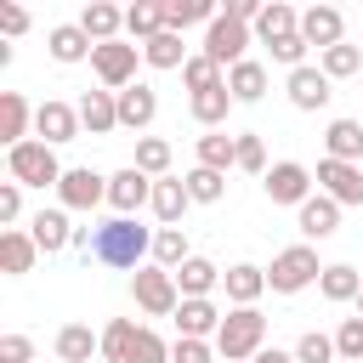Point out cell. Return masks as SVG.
Instances as JSON below:
<instances>
[{"label":"cell","instance_id":"6da1fadb","mask_svg":"<svg viewBox=\"0 0 363 363\" xmlns=\"http://www.w3.org/2000/svg\"><path fill=\"white\" fill-rule=\"evenodd\" d=\"M147 255H153V233H147V227H136V216H113V221L91 227V261L136 272Z\"/></svg>","mask_w":363,"mask_h":363},{"label":"cell","instance_id":"7a4b0ae2","mask_svg":"<svg viewBox=\"0 0 363 363\" xmlns=\"http://www.w3.org/2000/svg\"><path fill=\"white\" fill-rule=\"evenodd\" d=\"M255 352H267V318L255 306H233L216 329V357L221 363H250Z\"/></svg>","mask_w":363,"mask_h":363},{"label":"cell","instance_id":"3957f363","mask_svg":"<svg viewBox=\"0 0 363 363\" xmlns=\"http://www.w3.org/2000/svg\"><path fill=\"white\" fill-rule=\"evenodd\" d=\"M318 278H323V267H318V250H312V244H289V250H278L272 267H267V289H272V295H301V289L318 284Z\"/></svg>","mask_w":363,"mask_h":363},{"label":"cell","instance_id":"277c9868","mask_svg":"<svg viewBox=\"0 0 363 363\" xmlns=\"http://www.w3.org/2000/svg\"><path fill=\"white\" fill-rule=\"evenodd\" d=\"M6 170H11L17 187H57V182H62L57 147H45V142H23V147H11V153H6Z\"/></svg>","mask_w":363,"mask_h":363},{"label":"cell","instance_id":"5b68a950","mask_svg":"<svg viewBox=\"0 0 363 363\" xmlns=\"http://www.w3.org/2000/svg\"><path fill=\"white\" fill-rule=\"evenodd\" d=\"M130 295H136V306L147 318H176V306H182L176 272H164V267H136L130 272Z\"/></svg>","mask_w":363,"mask_h":363},{"label":"cell","instance_id":"8992f818","mask_svg":"<svg viewBox=\"0 0 363 363\" xmlns=\"http://www.w3.org/2000/svg\"><path fill=\"white\" fill-rule=\"evenodd\" d=\"M136 57H142L136 40H108L91 51V74L102 79V91H125V85H136Z\"/></svg>","mask_w":363,"mask_h":363},{"label":"cell","instance_id":"52a82bcc","mask_svg":"<svg viewBox=\"0 0 363 363\" xmlns=\"http://www.w3.org/2000/svg\"><path fill=\"white\" fill-rule=\"evenodd\" d=\"M312 182H318V176H312L301 159H278V164L261 176V193H267L272 204H289V210H301V204L312 199Z\"/></svg>","mask_w":363,"mask_h":363},{"label":"cell","instance_id":"ba28073f","mask_svg":"<svg viewBox=\"0 0 363 363\" xmlns=\"http://www.w3.org/2000/svg\"><path fill=\"white\" fill-rule=\"evenodd\" d=\"M57 204L62 210H96V204H108V176L91 170V164H68L62 182H57Z\"/></svg>","mask_w":363,"mask_h":363},{"label":"cell","instance_id":"9c48e42d","mask_svg":"<svg viewBox=\"0 0 363 363\" xmlns=\"http://www.w3.org/2000/svg\"><path fill=\"white\" fill-rule=\"evenodd\" d=\"M244 45H250V23H238V17H227V11L204 28V57H210V62H221V68L244 62Z\"/></svg>","mask_w":363,"mask_h":363},{"label":"cell","instance_id":"30bf717a","mask_svg":"<svg viewBox=\"0 0 363 363\" xmlns=\"http://www.w3.org/2000/svg\"><path fill=\"white\" fill-rule=\"evenodd\" d=\"M85 125H79V108L74 102H40L34 108V142H45V147H62V142H74Z\"/></svg>","mask_w":363,"mask_h":363},{"label":"cell","instance_id":"8fae6325","mask_svg":"<svg viewBox=\"0 0 363 363\" xmlns=\"http://www.w3.org/2000/svg\"><path fill=\"white\" fill-rule=\"evenodd\" d=\"M108 204H113V216H136L142 204H153V176H142L136 164L113 170L108 176Z\"/></svg>","mask_w":363,"mask_h":363},{"label":"cell","instance_id":"7c38bea8","mask_svg":"<svg viewBox=\"0 0 363 363\" xmlns=\"http://www.w3.org/2000/svg\"><path fill=\"white\" fill-rule=\"evenodd\" d=\"M318 193H329L340 210H346V204H363V164L318 159Z\"/></svg>","mask_w":363,"mask_h":363},{"label":"cell","instance_id":"4fadbf2b","mask_svg":"<svg viewBox=\"0 0 363 363\" xmlns=\"http://www.w3.org/2000/svg\"><path fill=\"white\" fill-rule=\"evenodd\" d=\"M301 40L318 45V51L346 45V17H340V6H306V11H301Z\"/></svg>","mask_w":363,"mask_h":363},{"label":"cell","instance_id":"5bb4252c","mask_svg":"<svg viewBox=\"0 0 363 363\" xmlns=\"http://www.w3.org/2000/svg\"><path fill=\"white\" fill-rule=\"evenodd\" d=\"M329 85H335V79H329L323 68H312V62H306V68H295V74L284 79V91H289V102H295L301 113H318V108H329V96H335Z\"/></svg>","mask_w":363,"mask_h":363},{"label":"cell","instance_id":"9a60e30c","mask_svg":"<svg viewBox=\"0 0 363 363\" xmlns=\"http://www.w3.org/2000/svg\"><path fill=\"white\" fill-rule=\"evenodd\" d=\"M295 227H301V238H306V244L335 238V233H340V204H335L329 193H312V199L295 210Z\"/></svg>","mask_w":363,"mask_h":363},{"label":"cell","instance_id":"2e32d148","mask_svg":"<svg viewBox=\"0 0 363 363\" xmlns=\"http://www.w3.org/2000/svg\"><path fill=\"white\" fill-rule=\"evenodd\" d=\"M119 96V130H147L153 119H159V91L153 85H125V91H113Z\"/></svg>","mask_w":363,"mask_h":363},{"label":"cell","instance_id":"e0dca14e","mask_svg":"<svg viewBox=\"0 0 363 363\" xmlns=\"http://www.w3.org/2000/svg\"><path fill=\"white\" fill-rule=\"evenodd\" d=\"M28 238L40 244V255H62V250L74 244L68 210H62V204H57V210H34V221H28Z\"/></svg>","mask_w":363,"mask_h":363},{"label":"cell","instance_id":"ac0fdd59","mask_svg":"<svg viewBox=\"0 0 363 363\" xmlns=\"http://www.w3.org/2000/svg\"><path fill=\"white\" fill-rule=\"evenodd\" d=\"M221 289H227L233 306H255V301L267 295V267H255V261H233V267L221 272Z\"/></svg>","mask_w":363,"mask_h":363},{"label":"cell","instance_id":"d6986e66","mask_svg":"<svg viewBox=\"0 0 363 363\" xmlns=\"http://www.w3.org/2000/svg\"><path fill=\"white\" fill-rule=\"evenodd\" d=\"M221 306L216 301H182L176 306V335L182 340H216V329H221Z\"/></svg>","mask_w":363,"mask_h":363},{"label":"cell","instance_id":"ffe728a7","mask_svg":"<svg viewBox=\"0 0 363 363\" xmlns=\"http://www.w3.org/2000/svg\"><path fill=\"white\" fill-rule=\"evenodd\" d=\"M28 125H34L28 96H23V91H0V142H6V153L28 142Z\"/></svg>","mask_w":363,"mask_h":363},{"label":"cell","instance_id":"44dd1931","mask_svg":"<svg viewBox=\"0 0 363 363\" xmlns=\"http://www.w3.org/2000/svg\"><path fill=\"white\" fill-rule=\"evenodd\" d=\"M323 159L363 164V119H329V130H323Z\"/></svg>","mask_w":363,"mask_h":363},{"label":"cell","instance_id":"7402d4cb","mask_svg":"<svg viewBox=\"0 0 363 363\" xmlns=\"http://www.w3.org/2000/svg\"><path fill=\"white\" fill-rule=\"evenodd\" d=\"M74 108H79V125H85L91 136H108V130H119V96H113V91H85Z\"/></svg>","mask_w":363,"mask_h":363},{"label":"cell","instance_id":"603a6c76","mask_svg":"<svg viewBox=\"0 0 363 363\" xmlns=\"http://www.w3.org/2000/svg\"><path fill=\"white\" fill-rule=\"evenodd\" d=\"M187 182L182 176H164V182H153V216H159V227H182V216H187Z\"/></svg>","mask_w":363,"mask_h":363},{"label":"cell","instance_id":"cb8c5ba5","mask_svg":"<svg viewBox=\"0 0 363 363\" xmlns=\"http://www.w3.org/2000/svg\"><path fill=\"white\" fill-rule=\"evenodd\" d=\"M34 261H40V244H34L23 227H6V233H0V267H6V278L34 272Z\"/></svg>","mask_w":363,"mask_h":363},{"label":"cell","instance_id":"d4e9b609","mask_svg":"<svg viewBox=\"0 0 363 363\" xmlns=\"http://www.w3.org/2000/svg\"><path fill=\"white\" fill-rule=\"evenodd\" d=\"M216 284H221V267L204 261V255H193V261L176 267V289H182V301H210Z\"/></svg>","mask_w":363,"mask_h":363},{"label":"cell","instance_id":"484cf974","mask_svg":"<svg viewBox=\"0 0 363 363\" xmlns=\"http://www.w3.org/2000/svg\"><path fill=\"white\" fill-rule=\"evenodd\" d=\"M102 357V335H91V323H62L57 329V363H91Z\"/></svg>","mask_w":363,"mask_h":363},{"label":"cell","instance_id":"4316f807","mask_svg":"<svg viewBox=\"0 0 363 363\" xmlns=\"http://www.w3.org/2000/svg\"><path fill=\"white\" fill-rule=\"evenodd\" d=\"M45 51H51V62H85L96 45H91V34H85L79 23H57V28L45 34Z\"/></svg>","mask_w":363,"mask_h":363},{"label":"cell","instance_id":"83f0119b","mask_svg":"<svg viewBox=\"0 0 363 363\" xmlns=\"http://www.w3.org/2000/svg\"><path fill=\"white\" fill-rule=\"evenodd\" d=\"M193 153H199V164L204 170H238V136H227V130H204L199 142H193Z\"/></svg>","mask_w":363,"mask_h":363},{"label":"cell","instance_id":"f1b7e54d","mask_svg":"<svg viewBox=\"0 0 363 363\" xmlns=\"http://www.w3.org/2000/svg\"><path fill=\"white\" fill-rule=\"evenodd\" d=\"M79 28L91 34V45H108V40H119L125 11H119V6H108V0H91V6L79 11Z\"/></svg>","mask_w":363,"mask_h":363},{"label":"cell","instance_id":"f546056e","mask_svg":"<svg viewBox=\"0 0 363 363\" xmlns=\"http://www.w3.org/2000/svg\"><path fill=\"white\" fill-rule=\"evenodd\" d=\"M255 34H261V45H272V40H284V34H301V11H295L289 0H267L261 17H255Z\"/></svg>","mask_w":363,"mask_h":363},{"label":"cell","instance_id":"4dcf8cb0","mask_svg":"<svg viewBox=\"0 0 363 363\" xmlns=\"http://www.w3.org/2000/svg\"><path fill=\"white\" fill-rule=\"evenodd\" d=\"M227 91H233V102H261L267 96V62H255V57L233 62L227 68Z\"/></svg>","mask_w":363,"mask_h":363},{"label":"cell","instance_id":"1f68e13d","mask_svg":"<svg viewBox=\"0 0 363 363\" xmlns=\"http://www.w3.org/2000/svg\"><path fill=\"white\" fill-rule=\"evenodd\" d=\"M318 295H323V301H335V306H346V301H357V295H363V272H357V267H346V261H335V267H323Z\"/></svg>","mask_w":363,"mask_h":363},{"label":"cell","instance_id":"d6a6232c","mask_svg":"<svg viewBox=\"0 0 363 363\" xmlns=\"http://www.w3.org/2000/svg\"><path fill=\"white\" fill-rule=\"evenodd\" d=\"M125 34H130L136 45H147L153 34H164V0H136V6H125Z\"/></svg>","mask_w":363,"mask_h":363},{"label":"cell","instance_id":"836d02e7","mask_svg":"<svg viewBox=\"0 0 363 363\" xmlns=\"http://www.w3.org/2000/svg\"><path fill=\"white\" fill-rule=\"evenodd\" d=\"M216 17H221V11H216L210 0H164V28H170V34H182V28H193V23L210 28Z\"/></svg>","mask_w":363,"mask_h":363},{"label":"cell","instance_id":"e575fe53","mask_svg":"<svg viewBox=\"0 0 363 363\" xmlns=\"http://www.w3.org/2000/svg\"><path fill=\"white\" fill-rule=\"evenodd\" d=\"M227 108H233V91H227V85H216V91H199V96H187V113H193V119H199L204 130H221Z\"/></svg>","mask_w":363,"mask_h":363},{"label":"cell","instance_id":"d590c367","mask_svg":"<svg viewBox=\"0 0 363 363\" xmlns=\"http://www.w3.org/2000/svg\"><path fill=\"white\" fill-rule=\"evenodd\" d=\"M142 62L147 68H187V45H182V34H153L147 45H142Z\"/></svg>","mask_w":363,"mask_h":363},{"label":"cell","instance_id":"8d00e7d4","mask_svg":"<svg viewBox=\"0 0 363 363\" xmlns=\"http://www.w3.org/2000/svg\"><path fill=\"white\" fill-rule=\"evenodd\" d=\"M182 261H193V250H187V233H182V227H159V233H153V267L176 272Z\"/></svg>","mask_w":363,"mask_h":363},{"label":"cell","instance_id":"74e56055","mask_svg":"<svg viewBox=\"0 0 363 363\" xmlns=\"http://www.w3.org/2000/svg\"><path fill=\"white\" fill-rule=\"evenodd\" d=\"M136 170L153 176V182H164L170 176V142L164 136H136Z\"/></svg>","mask_w":363,"mask_h":363},{"label":"cell","instance_id":"f35d334b","mask_svg":"<svg viewBox=\"0 0 363 363\" xmlns=\"http://www.w3.org/2000/svg\"><path fill=\"white\" fill-rule=\"evenodd\" d=\"M182 85H187L193 96H199V91H216V85H227V68H221V62H210V57L199 51V57H187V68H182Z\"/></svg>","mask_w":363,"mask_h":363},{"label":"cell","instance_id":"ab89813d","mask_svg":"<svg viewBox=\"0 0 363 363\" xmlns=\"http://www.w3.org/2000/svg\"><path fill=\"white\" fill-rule=\"evenodd\" d=\"M182 182H187V199L193 204H221V193H227V176L221 170H204V164H193Z\"/></svg>","mask_w":363,"mask_h":363},{"label":"cell","instance_id":"60d3db41","mask_svg":"<svg viewBox=\"0 0 363 363\" xmlns=\"http://www.w3.org/2000/svg\"><path fill=\"white\" fill-rule=\"evenodd\" d=\"M318 68H323L329 79H352V74L363 68V51H357V45H329V51H318Z\"/></svg>","mask_w":363,"mask_h":363},{"label":"cell","instance_id":"b9f144b4","mask_svg":"<svg viewBox=\"0 0 363 363\" xmlns=\"http://www.w3.org/2000/svg\"><path fill=\"white\" fill-rule=\"evenodd\" d=\"M295 363H340V352H335V335H323V329H306V335L295 340Z\"/></svg>","mask_w":363,"mask_h":363},{"label":"cell","instance_id":"7bdbcfd3","mask_svg":"<svg viewBox=\"0 0 363 363\" xmlns=\"http://www.w3.org/2000/svg\"><path fill=\"white\" fill-rule=\"evenodd\" d=\"M136 329H142V323H130V318H113V323L102 329V357H108V363H125V352H130Z\"/></svg>","mask_w":363,"mask_h":363},{"label":"cell","instance_id":"ee69618b","mask_svg":"<svg viewBox=\"0 0 363 363\" xmlns=\"http://www.w3.org/2000/svg\"><path fill=\"white\" fill-rule=\"evenodd\" d=\"M238 170H250V176H267V170H272V164H267L261 130H244V136H238Z\"/></svg>","mask_w":363,"mask_h":363},{"label":"cell","instance_id":"f6af8a7d","mask_svg":"<svg viewBox=\"0 0 363 363\" xmlns=\"http://www.w3.org/2000/svg\"><path fill=\"white\" fill-rule=\"evenodd\" d=\"M335 352H340V363H363V318H340Z\"/></svg>","mask_w":363,"mask_h":363},{"label":"cell","instance_id":"bcb514c9","mask_svg":"<svg viewBox=\"0 0 363 363\" xmlns=\"http://www.w3.org/2000/svg\"><path fill=\"white\" fill-rule=\"evenodd\" d=\"M125 363H170V346H164L153 329H136V340H130Z\"/></svg>","mask_w":363,"mask_h":363},{"label":"cell","instance_id":"7dc6e473","mask_svg":"<svg viewBox=\"0 0 363 363\" xmlns=\"http://www.w3.org/2000/svg\"><path fill=\"white\" fill-rule=\"evenodd\" d=\"M267 51H272V62H284V68L295 74V68H306V51H312V45H306L301 34H284V40H272Z\"/></svg>","mask_w":363,"mask_h":363},{"label":"cell","instance_id":"c3c4849f","mask_svg":"<svg viewBox=\"0 0 363 363\" xmlns=\"http://www.w3.org/2000/svg\"><path fill=\"white\" fill-rule=\"evenodd\" d=\"M170 363H216V340H182V335H176Z\"/></svg>","mask_w":363,"mask_h":363},{"label":"cell","instance_id":"681fc988","mask_svg":"<svg viewBox=\"0 0 363 363\" xmlns=\"http://www.w3.org/2000/svg\"><path fill=\"white\" fill-rule=\"evenodd\" d=\"M0 363H34V340L28 335H0Z\"/></svg>","mask_w":363,"mask_h":363},{"label":"cell","instance_id":"f907efd6","mask_svg":"<svg viewBox=\"0 0 363 363\" xmlns=\"http://www.w3.org/2000/svg\"><path fill=\"white\" fill-rule=\"evenodd\" d=\"M17 216H23V187H17V182H0V221L11 227Z\"/></svg>","mask_w":363,"mask_h":363},{"label":"cell","instance_id":"816d5d0a","mask_svg":"<svg viewBox=\"0 0 363 363\" xmlns=\"http://www.w3.org/2000/svg\"><path fill=\"white\" fill-rule=\"evenodd\" d=\"M23 28H28V11H23V6H0V34H6V40H17Z\"/></svg>","mask_w":363,"mask_h":363},{"label":"cell","instance_id":"f5cc1de1","mask_svg":"<svg viewBox=\"0 0 363 363\" xmlns=\"http://www.w3.org/2000/svg\"><path fill=\"white\" fill-rule=\"evenodd\" d=\"M227 17H238V23H250V28H255V17H261V0H227Z\"/></svg>","mask_w":363,"mask_h":363},{"label":"cell","instance_id":"db71d44e","mask_svg":"<svg viewBox=\"0 0 363 363\" xmlns=\"http://www.w3.org/2000/svg\"><path fill=\"white\" fill-rule=\"evenodd\" d=\"M250 363H295V352H278V346H267V352H255Z\"/></svg>","mask_w":363,"mask_h":363},{"label":"cell","instance_id":"11a10c76","mask_svg":"<svg viewBox=\"0 0 363 363\" xmlns=\"http://www.w3.org/2000/svg\"><path fill=\"white\" fill-rule=\"evenodd\" d=\"M357 318H363V295H357Z\"/></svg>","mask_w":363,"mask_h":363}]
</instances>
